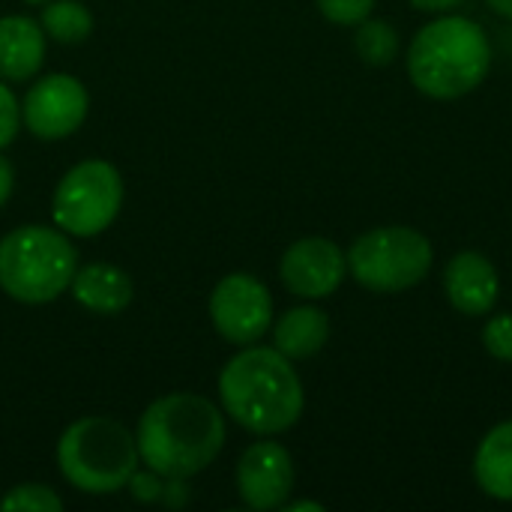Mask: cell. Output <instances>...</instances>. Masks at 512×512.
<instances>
[{"label": "cell", "mask_w": 512, "mask_h": 512, "mask_svg": "<svg viewBox=\"0 0 512 512\" xmlns=\"http://www.w3.org/2000/svg\"><path fill=\"white\" fill-rule=\"evenodd\" d=\"M12 183H15L12 165H9V159H3V156H0V207L9 201V195H12Z\"/></svg>", "instance_id": "d4e9b609"}, {"label": "cell", "mask_w": 512, "mask_h": 512, "mask_svg": "<svg viewBox=\"0 0 512 512\" xmlns=\"http://www.w3.org/2000/svg\"><path fill=\"white\" fill-rule=\"evenodd\" d=\"M78 270L66 234L45 225H24L0 240V288L18 303L57 300Z\"/></svg>", "instance_id": "5b68a950"}, {"label": "cell", "mask_w": 512, "mask_h": 512, "mask_svg": "<svg viewBox=\"0 0 512 512\" xmlns=\"http://www.w3.org/2000/svg\"><path fill=\"white\" fill-rule=\"evenodd\" d=\"M42 30L63 42V45H75L84 42L93 30V15L84 3L78 0H54L42 9Z\"/></svg>", "instance_id": "e0dca14e"}, {"label": "cell", "mask_w": 512, "mask_h": 512, "mask_svg": "<svg viewBox=\"0 0 512 512\" xmlns=\"http://www.w3.org/2000/svg\"><path fill=\"white\" fill-rule=\"evenodd\" d=\"M138 456L159 477L201 474L225 444V420L219 408L195 393H171L156 399L138 423Z\"/></svg>", "instance_id": "6da1fadb"}, {"label": "cell", "mask_w": 512, "mask_h": 512, "mask_svg": "<svg viewBox=\"0 0 512 512\" xmlns=\"http://www.w3.org/2000/svg\"><path fill=\"white\" fill-rule=\"evenodd\" d=\"M210 321L228 342L252 345L270 330L273 297L255 276L231 273L210 294Z\"/></svg>", "instance_id": "ba28073f"}, {"label": "cell", "mask_w": 512, "mask_h": 512, "mask_svg": "<svg viewBox=\"0 0 512 512\" xmlns=\"http://www.w3.org/2000/svg\"><path fill=\"white\" fill-rule=\"evenodd\" d=\"M483 348L495 360L512 363V315H495L492 321H486V327H483Z\"/></svg>", "instance_id": "ffe728a7"}, {"label": "cell", "mask_w": 512, "mask_h": 512, "mask_svg": "<svg viewBox=\"0 0 512 512\" xmlns=\"http://www.w3.org/2000/svg\"><path fill=\"white\" fill-rule=\"evenodd\" d=\"M120 204L123 180L117 168L102 159H87L57 183L51 216L72 237H96L117 219Z\"/></svg>", "instance_id": "52a82bcc"}, {"label": "cell", "mask_w": 512, "mask_h": 512, "mask_svg": "<svg viewBox=\"0 0 512 512\" xmlns=\"http://www.w3.org/2000/svg\"><path fill=\"white\" fill-rule=\"evenodd\" d=\"M489 69V36L465 15H441L429 21L408 48L411 84L429 99H462L486 81Z\"/></svg>", "instance_id": "3957f363"}, {"label": "cell", "mask_w": 512, "mask_h": 512, "mask_svg": "<svg viewBox=\"0 0 512 512\" xmlns=\"http://www.w3.org/2000/svg\"><path fill=\"white\" fill-rule=\"evenodd\" d=\"M279 273H282L285 288L294 297L321 300V297H330L342 285L348 273V255L333 240L306 237L288 246V252L282 255Z\"/></svg>", "instance_id": "30bf717a"}, {"label": "cell", "mask_w": 512, "mask_h": 512, "mask_svg": "<svg viewBox=\"0 0 512 512\" xmlns=\"http://www.w3.org/2000/svg\"><path fill=\"white\" fill-rule=\"evenodd\" d=\"M303 510L324 512V507H321V504H315V501H300V504H288V512H303Z\"/></svg>", "instance_id": "4316f807"}, {"label": "cell", "mask_w": 512, "mask_h": 512, "mask_svg": "<svg viewBox=\"0 0 512 512\" xmlns=\"http://www.w3.org/2000/svg\"><path fill=\"white\" fill-rule=\"evenodd\" d=\"M24 3H48V0H24Z\"/></svg>", "instance_id": "83f0119b"}, {"label": "cell", "mask_w": 512, "mask_h": 512, "mask_svg": "<svg viewBox=\"0 0 512 512\" xmlns=\"http://www.w3.org/2000/svg\"><path fill=\"white\" fill-rule=\"evenodd\" d=\"M42 57H45L42 24L24 15L0 18V78L24 81L39 72Z\"/></svg>", "instance_id": "4fadbf2b"}, {"label": "cell", "mask_w": 512, "mask_h": 512, "mask_svg": "<svg viewBox=\"0 0 512 512\" xmlns=\"http://www.w3.org/2000/svg\"><path fill=\"white\" fill-rule=\"evenodd\" d=\"M474 477L477 486L495 498V501H512V420L498 423L477 447L474 456Z\"/></svg>", "instance_id": "2e32d148"}, {"label": "cell", "mask_w": 512, "mask_h": 512, "mask_svg": "<svg viewBox=\"0 0 512 512\" xmlns=\"http://www.w3.org/2000/svg\"><path fill=\"white\" fill-rule=\"evenodd\" d=\"M432 243L405 225L372 228L348 249L351 276L375 294H399L420 285L432 270Z\"/></svg>", "instance_id": "8992f818"}, {"label": "cell", "mask_w": 512, "mask_h": 512, "mask_svg": "<svg viewBox=\"0 0 512 512\" xmlns=\"http://www.w3.org/2000/svg\"><path fill=\"white\" fill-rule=\"evenodd\" d=\"M498 15H504V18H512V0H486Z\"/></svg>", "instance_id": "484cf974"}, {"label": "cell", "mask_w": 512, "mask_h": 512, "mask_svg": "<svg viewBox=\"0 0 512 512\" xmlns=\"http://www.w3.org/2000/svg\"><path fill=\"white\" fill-rule=\"evenodd\" d=\"M138 459V441L111 417H84L72 423L57 444V465L66 483L87 495L126 489Z\"/></svg>", "instance_id": "277c9868"}, {"label": "cell", "mask_w": 512, "mask_h": 512, "mask_svg": "<svg viewBox=\"0 0 512 512\" xmlns=\"http://www.w3.org/2000/svg\"><path fill=\"white\" fill-rule=\"evenodd\" d=\"M6 512H60L63 510V501L48 489V486H36V483H27V486H15L3 504Z\"/></svg>", "instance_id": "d6986e66"}, {"label": "cell", "mask_w": 512, "mask_h": 512, "mask_svg": "<svg viewBox=\"0 0 512 512\" xmlns=\"http://www.w3.org/2000/svg\"><path fill=\"white\" fill-rule=\"evenodd\" d=\"M87 117V90L72 75H45L36 81L21 105L24 126L45 141L72 135Z\"/></svg>", "instance_id": "9c48e42d"}, {"label": "cell", "mask_w": 512, "mask_h": 512, "mask_svg": "<svg viewBox=\"0 0 512 512\" xmlns=\"http://www.w3.org/2000/svg\"><path fill=\"white\" fill-rule=\"evenodd\" d=\"M444 291L456 312L471 315V318L489 315L495 309L498 291H501L498 270L486 255L465 249L450 258V264L444 270Z\"/></svg>", "instance_id": "7c38bea8"}, {"label": "cell", "mask_w": 512, "mask_h": 512, "mask_svg": "<svg viewBox=\"0 0 512 512\" xmlns=\"http://www.w3.org/2000/svg\"><path fill=\"white\" fill-rule=\"evenodd\" d=\"M75 300L99 315H114L132 303V279L114 264H87L72 276Z\"/></svg>", "instance_id": "5bb4252c"}, {"label": "cell", "mask_w": 512, "mask_h": 512, "mask_svg": "<svg viewBox=\"0 0 512 512\" xmlns=\"http://www.w3.org/2000/svg\"><path fill=\"white\" fill-rule=\"evenodd\" d=\"M18 126H21V105L15 93L0 81V150L15 138Z\"/></svg>", "instance_id": "7402d4cb"}, {"label": "cell", "mask_w": 512, "mask_h": 512, "mask_svg": "<svg viewBox=\"0 0 512 512\" xmlns=\"http://www.w3.org/2000/svg\"><path fill=\"white\" fill-rule=\"evenodd\" d=\"M126 486L132 489V498H135V501H144V504L159 501V498H162V489H165V483L159 480L156 471H147V474H138V471H135V474L129 477Z\"/></svg>", "instance_id": "603a6c76"}, {"label": "cell", "mask_w": 512, "mask_h": 512, "mask_svg": "<svg viewBox=\"0 0 512 512\" xmlns=\"http://www.w3.org/2000/svg\"><path fill=\"white\" fill-rule=\"evenodd\" d=\"M465 0H411V6L414 9H420V12H450V9H456V6H462Z\"/></svg>", "instance_id": "cb8c5ba5"}, {"label": "cell", "mask_w": 512, "mask_h": 512, "mask_svg": "<svg viewBox=\"0 0 512 512\" xmlns=\"http://www.w3.org/2000/svg\"><path fill=\"white\" fill-rule=\"evenodd\" d=\"M294 489V462L288 450L276 441L252 444L237 465V492L252 510L285 507Z\"/></svg>", "instance_id": "8fae6325"}, {"label": "cell", "mask_w": 512, "mask_h": 512, "mask_svg": "<svg viewBox=\"0 0 512 512\" xmlns=\"http://www.w3.org/2000/svg\"><path fill=\"white\" fill-rule=\"evenodd\" d=\"M321 15L333 24H360L363 18L372 15L375 0H315Z\"/></svg>", "instance_id": "44dd1931"}, {"label": "cell", "mask_w": 512, "mask_h": 512, "mask_svg": "<svg viewBox=\"0 0 512 512\" xmlns=\"http://www.w3.org/2000/svg\"><path fill=\"white\" fill-rule=\"evenodd\" d=\"M225 414L255 435L288 432L303 414V384L276 348H246L219 375Z\"/></svg>", "instance_id": "7a4b0ae2"}, {"label": "cell", "mask_w": 512, "mask_h": 512, "mask_svg": "<svg viewBox=\"0 0 512 512\" xmlns=\"http://www.w3.org/2000/svg\"><path fill=\"white\" fill-rule=\"evenodd\" d=\"M330 339V318L318 306H297L276 321L273 345L288 360L315 357Z\"/></svg>", "instance_id": "9a60e30c"}, {"label": "cell", "mask_w": 512, "mask_h": 512, "mask_svg": "<svg viewBox=\"0 0 512 512\" xmlns=\"http://www.w3.org/2000/svg\"><path fill=\"white\" fill-rule=\"evenodd\" d=\"M354 45L366 66H390L399 51V30L384 18H363L357 24Z\"/></svg>", "instance_id": "ac0fdd59"}]
</instances>
